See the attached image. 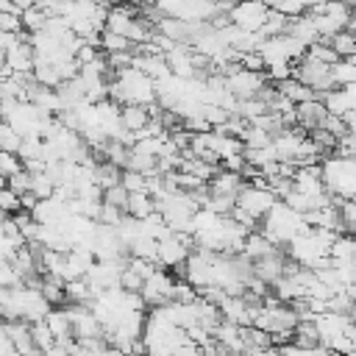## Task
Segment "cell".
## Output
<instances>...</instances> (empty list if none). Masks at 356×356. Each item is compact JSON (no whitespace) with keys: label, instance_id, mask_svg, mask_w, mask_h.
<instances>
[{"label":"cell","instance_id":"cell-1","mask_svg":"<svg viewBox=\"0 0 356 356\" xmlns=\"http://www.w3.org/2000/svg\"><path fill=\"white\" fill-rule=\"evenodd\" d=\"M323 181L331 195L345 200L356 197V156H325L323 159Z\"/></svg>","mask_w":356,"mask_h":356},{"label":"cell","instance_id":"cell-2","mask_svg":"<svg viewBox=\"0 0 356 356\" xmlns=\"http://www.w3.org/2000/svg\"><path fill=\"white\" fill-rule=\"evenodd\" d=\"M281 197L270 189V186H253V184H245L242 189H239V195H236V203L245 209V211H250L253 217H264L275 203H278Z\"/></svg>","mask_w":356,"mask_h":356},{"label":"cell","instance_id":"cell-3","mask_svg":"<svg viewBox=\"0 0 356 356\" xmlns=\"http://www.w3.org/2000/svg\"><path fill=\"white\" fill-rule=\"evenodd\" d=\"M267 81H270V75L264 70H248L242 64L231 75H225V83H228V89L236 97H253V95H259Z\"/></svg>","mask_w":356,"mask_h":356},{"label":"cell","instance_id":"cell-4","mask_svg":"<svg viewBox=\"0 0 356 356\" xmlns=\"http://www.w3.org/2000/svg\"><path fill=\"white\" fill-rule=\"evenodd\" d=\"M270 6L261 0H236V6L231 8V22H236L245 31H261L267 22Z\"/></svg>","mask_w":356,"mask_h":356},{"label":"cell","instance_id":"cell-5","mask_svg":"<svg viewBox=\"0 0 356 356\" xmlns=\"http://www.w3.org/2000/svg\"><path fill=\"white\" fill-rule=\"evenodd\" d=\"M189 253H192V248L178 234H172V236H167V239L159 242V264L161 267H170L175 273H184V264H186Z\"/></svg>","mask_w":356,"mask_h":356},{"label":"cell","instance_id":"cell-6","mask_svg":"<svg viewBox=\"0 0 356 356\" xmlns=\"http://www.w3.org/2000/svg\"><path fill=\"white\" fill-rule=\"evenodd\" d=\"M172 286H175V281L159 267L150 278H145V286H142V298H145V303L147 306H164V303H170L172 300Z\"/></svg>","mask_w":356,"mask_h":356},{"label":"cell","instance_id":"cell-7","mask_svg":"<svg viewBox=\"0 0 356 356\" xmlns=\"http://www.w3.org/2000/svg\"><path fill=\"white\" fill-rule=\"evenodd\" d=\"M325 117H328V106H325V100L312 97V100L298 103V125H303L306 131L320 128V125L325 122Z\"/></svg>","mask_w":356,"mask_h":356},{"label":"cell","instance_id":"cell-8","mask_svg":"<svg viewBox=\"0 0 356 356\" xmlns=\"http://www.w3.org/2000/svg\"><path fill=\"white\" fill-rule=\"evenodd\" d=\"M242 178H245L242 172H234V170L220 167V172L209 181V189H211V195H231V197H236V195H239V189L245 186V181H242Z\"/></svg>","mask_w":356,"mask_h":356},{"label":"cell","instance_id":"cell-9","mask_svg":"<svg viewBox=\"0 0 356 356\" xmlns=\"http://www.w3.org/2000/svg\"><path fill=\"white\" fill-rule=\"evenodd\" d=\"M3 56H6V61H8L17 72H33L36 53H33V47H31V42H28V39H22L19 44H14V47H11V50H6Z\"/></svg>","mask_w":356,"mask_h":356},{"label":"cell","instance_id":"cell-10","mask_svg":"<svg viewBox=\"0 0 356 356\" xmlns=\"http://www.w3.org/2000/svg\"><path fill=\"white\" fill-rule=\"evenodd\" d=\"M220 312L225 320H234L239 325H248L250 323V306L242 295H225V300L220 303Z\"/></svg>","mask_w":356,"mask_h":356},{"label":"cell","instance_id":"cell-11","mask_svg":"<svg viewBox=\"0 0 356 356\" xmlns=\"http://www.w3.org/2000/svg\"><path fill=\"white\" fill-rule=\"evenodd\" d=\"M156 31L167 33V36L175 39V42H189V36H192L189 19H181V17H172V14H164V17L156 22Z\"/></svg>","mask_w":356,"mask_h":356},{"label":"cell","instance_id":"cell-12","mask_svg":"<svg viewBox=\"0 0 356 356\" xmlns=\"http://www.w3.org/2000/svg\"><path fill=\"white\" fill-rule=\"evenodd\" d=\"M275 86H278V92L281 95H286L289 100H295V103H303V100H312V97H317V92L309 86V83H303L300 78H284V81H273Z\"/></svg>","mask_w":356,"mask_h":356},{"label":"cell","instance_id":"cell-13","mask_svg":"<svg viewBox=\"0 0 356 356\" xmlns=\"http://www.w3.org/2000/svg\"><path fill=\"white\" fill-rule=\"evenodd\" d=\"M147 122H150L147 106H142V103H125V106H122V125H125L128 131H139V128H145Z\"/></svg>","mask_w":356,"mask_h":356},{"label":"cell","instance_id":"cell-14","mask_svg":"<svg viewBox=\"0 0 356 356\" xmlns=\"http://www.w3.org/2000/svg\"><path fill=\"white\" fill-rule=\"evenodd\" d=\"M125 211L134 214V217H139V220H145V217H150L156 211V197L150 192H131Z\"/></svg>","mask_w":356,"mask_h":356},{"label":"cell","instance_id":"cell-15","mask_svg":"<svg viewBox=\"0 0 356 356\" xmlns=\"http://www.w3.org/2000/svg\"><path fill=\"white\" fill-rule=\"evenodd\" d=\"M95 181H97L103 189H108V186H114V184H122V167H117V164L108 161V159H100L97 167H95Z\"/></svg>","mask_w":356,"mask_h":356},{"label":"cell","instance_id":"cell-16","mask_svg":"<svg viewBox=\"0 0 356 356\" xmlns=\"http://www.w3.org/2000/svg\"><path fill=\"white\" fill-rule=\"evenodd\" d=\"M44 320H47V325L53 328L56 339H58V337H75V331H72V317H70L67 306H64V309H50Z\"/></svg>","mask_w":356,"mask_h":356},{"label":"cell","instance_id":"cell-17","mask_svg":"<svg viewBox=\"0 0 356 356\" xmlns=\"http://www.w3.org/2000/svg\"><path fill=\"white\" fill-rule=\"evenodd\" d=\"M33 78L42 83V86H58L64 78H61V72H58V67H56V61H47V58H36V64H33Z\"/></svg>","mask_w":356,"mask_h":356},{"label":"cell","instance_id":"cell-18","mask_svg":"<svg viewBox=\"0 0 356 356\" xmlns=\"http://www.w3.org/2000/svg\"><path fill=\"white\" fill-rule=\"evenodd\" d=\"M278 245H273L261 231H250L248 234V242H245V253L256 261V259H261V256H267V253H273Z\"/></svg>","mask_w":356,"mask_h":356},{"label":"cell","instance_id":"cell-19","mask_svg":"<svg viewBox=\"0 0 356 356\" xmlns=\"http://www.w3.org/2000/svg\"><path fill=\"white\" fill-rule=\"evenodd\" d=\"M331 259H356V236L350 231L337 234L331 245Z\"/></svg>","mask_w":356,"mask_h":356},{"label":"cell","instance_id":"cell-20","mask_svg":"<svg viewBox=\"0 0 356 356\" xmlns=\"http://www.w3.org/2000/svg\"><path fill=\"white\" fill-rule=\"evenodd\" d=\"M31 334H33V342H36V348H39L42 353H47V350L56 345V334H53V328L47 325V320L31 323Z\"/></svg>","mask_w":356,"mask_h":356},{"label":"cell","instance_id":"cell-21","mask_svg":"<svg viewBox=\"0 0 356 356\" xmlns=\"http://www.w3.org/2000/svg\"><path fill=\"white\" fill-rule=\"evenodd\" d=\"M306 56H312V58H317V61H325V64H337L342 56L334 50V44H331V39H317L309 50H306Z\"/></svg>","mask_w":356,"mask_h":356},{"label":"cell","instance_id":"cell-22","mask_svg":"<svg viewBox=\"0 0 356 356\" xmlns=\"http://www.w3.org/2000/svg\"><path fill=\"white\" fill-rule=\"evenodd\" d=\"M103 53H117V50H134V42L125 36V33H117V31H103V42H100Z\"/></svg>","mask_w":356,"mask_h":356},{"label":"cell","instance_id":"cell-23","mask_svg":"<svg viewBox=\"0 0 356 356\" xmlns=\"http://www.w3.org/2000/svg\"><path fill=\"white\" fill-rule=\"evenodd\" d=\"M273 139H275V136H273L270 131L259 128V125H248L245 134H242L245 147H267V145H273Z\"/></svg>","mask_w":356,"mask_h":356},{"label":"cell","instance_id":"cell-24","mask_svg":"<svg viewBox=\"0 0 356 356\" xmlns=\"http://www.w3.org/2000/svg\"><path fill=\"white\" fill-rule=\"evenodd\" d=\"M331 72H334V81H337V86H345V83H356V61H353V58H339V61L331 67Z\"/></svg>","mask_w":356,"mask_h":356},{"label":"cell","instance_id":"cell-25","mask_svg":"<svg viewBox=\"0 0 356 356\" xmlns=\"http://www.w3.org/2000/svg\"><path fill=\"white\" fill-rule=\"evenodd\" d=\"M264 111H270V106H267L259 95H253V97H239L236 114H242L245 120H253V117H259V114H264Z\"/></svg>","mask_w":356,"mask_h":356},{"label":"cell","instance_id":"cell-26","mask_svg":"<svg viewBox=\"0 0 356 356\" xmlns=\"http://www.w3.org/2000/svg\"><path fill=\"white\" fill-rule=\"evenodd\" d=\"M331 44H334V50L342 56V58H348V56H356V36L350 33V31H337L334 36H331Z\"/></svg>","mask_w":356,"mask_h":356},{"label":"cell","instance_id":"cell-27","mask_svg":"<svg viewBox=\"0 0 356 356\" xmlns=\"http://www.w3.org/2000/svg\"><path fill=\"white\" fill-rule=\"evenodd\" d=\"M47 14L39 8V6H28L25 11H22V25H25V31L28 33H33V31H42L44 25H47Z\"/></svg>","mask_w":356,"mask_h":356},{"label":"cell","instance_id":"cell-28","mask_svg":"<svg viewBox=\"0 0 356 356\" xmlns=\"http://www.w3.org/2000/svg\"><path fill=\"white\" fill-rule=\"evenodd\" d=\"M323 100H325V106H328V111H331V114H348V111H350V103H348V95H345V89H342V86H339V89L325 92V95H323Z\"/></svg>","mask_w":356,"mask_h":356},{"label":"cell","instance_id":"cell-29","mask_svg":"<svg viewBox=\"0 0 356 356\" xmlns=\"http://www.w3.org/2000/svg\"><path fill=\"white\" fill-rule=\"evenodd\" d=\"M31 192L36 197H53L56 195V181L47 172H36L33 175V184H31Z\"/></svg>","mask_w":356,"mask_h":356},{"label":"cell","instance_id":"cell-30","mask_svg":"<svg viewBox=\"0 0 356 356\" xmlns=\"http://www.w3.org/2000/svg\"><path fill=\"white\" fill-rule=\"evenodd\" d=\"M0 206H3L6 214H17V211H22V195L14 192V189L6 184L3 192H0Z\"/></svg>","mask_w":356,"mask_h":356},{"label":"cell","instance_id":"cell-31","mask_svg":"<svg viewBox=\"0 0 356 356\" xmlns=\"http://www.w3.org/2000/svg\"><path fill=\"white\" fill-rule=\"evenodd\" d=\"M25 167V161H22V156L19 153H8V150H3L0 153V172H3V178H8V175H14V172H19Z\"/></svg>","mask_w":356,"mask_h":356},{"label":"cell","instance_id":"cell-32","mask_svg":"<svg viewBox=\"0 0 356 356\" xmlns=\"http://www.w3.org/2000/svg\"><path fill=\"white\" fill-rule=\"evenodd\" d=\"M122 184L131 192H150L147 189V172H139V170H122Z\"/></svg>","mask_w":356,"mask_h":356},{"label":"cell","instance_id":"cell-33","mask_svg":"<svg viewBox=\"0 0 356 356\" xmlns=\"http://www.w3.org/2000/svg\"><path fill=\"white\" fill-rule=\"evenodd\" d=\"M120 286H122V289H131V292H142V286H145V275L125 264V267H122V275H120Z\"/></svg>","mask_w":356,"mask_h":356},{"label":"cell","instance_id":"cell-34","mask_svg":"<svg viewBox=\"0 0 356 356\" xmlns=\"http://www.w3.org/2000/svg\"><path fill=\"white\" fill-rule=\"evenodd\" d=\"M6 184L14 189V192H19V195H25V192H31V184H33V172H28L25 167L19 170V172H14V175H8L6 178Z\"/></svg>","mask_w":356,"mask_h":356},{"label":"cell","instance_id":"cell-35","mask_svg":"<svg viewBox=\"0 0 356 356\" xmlns=\"http://www.w3.org/2000/svg\"><path fill=\"white\" fill-rule=\"evenodd\" d=\"M128 197H131V189H128L125 184H114V186H108L106 195H103V200H108V203H114V206H120V209H128Z\"/></svg>","mask_w":356,"mask_h":356},{"label":"cell","instance_id":"cell-36","mask_svg":"<svg viewBox=\"0 0 356 356\" xmlns=\"http://www.w3.org/2000/svg\"><path fill=\"white\" fill-rule=\"evenodd\" d=\"M122 217H125V209H120V206H114V203H108V200H103V209H100V222H106V225H111V228H117L120 222H122Z\"/></svg>","mask_w":356,"mask_h":356},{"label":"cell","instance_id":"cell-37","mask_svg":"<svg viewBox=\"0 0 356 356\" xmlns=\"http://www.w3.org/2000/svg\"><path fill=\"white\" fill-rule=\"evenodd\" d=\"M339 211H342V222H345V231H350V234L356 236V197H353V200H342Z\"/></svg>","mask_w":356,"mask_h":356},{"label":"cell","instance_id":"cell-38","mask_svg":"<svg viewBox=\"0 0 356 356\" xmlns=\"http://www.w3.org/2000/svg\"><path fill=\"white\" fill-rule=\"evenodd\" d=\"M275 8H278L281 14H286L289 19H292V17H303V14L309 11V6H306L303 0H281Z\"/></svg>","mask_w":356,"mask_h":356},{"label":"cell","instance_id":"cell-39","mask_svg":"<svg viewBox=\"0 0 356 356\" xmlns=\"http://www.w3.org/2000/svg\"><path fill=\"white\" fill-rule=\"evenodd\" d=\"M239 64L248 67V70H267V61L261 56V50H248L239 56Z\"/></svg>","mask_w":356,"mask_h":356},{"label":"cell","instance_id":"cell-40","mask_svg":"<svg viewBox=\"0 0 356 356\" xmlns=\"http://www.w3.org/2000/svg\"><path fill=\"white\" fill-rule=\"evenodd\" d=\"M0 31H25V25H22V14L3 11V14H0Z\"/></svg>","mask_w":356,"mask_h":356},{"label":"cell","instance_id":"cell-41","mask_svg":"<svg viewBox=\"0 0 356 356\" xmlns=\"http://www.w3.org/2000/svg\"><path fill=\"white\" fill-rule=\"evenodd\" d=\"M100 53H97V44H92V42H81V47H78V53H75V58L81 61V64H89V61H95Z\"/></svg>","mask_w":356,"mask_h":356},{"label":"cell","instance_id":"cell-42","mask_svg":"<svg viewBox=\"0 0 356 356\" xmlns=\"http://www.w3.org/2000/svg\"><path fill=\"white\" fill-rule=\"evenodd\" d=\"M0 356H19V348H17V342L6 334V331H0Z\"/></svg>","mask_w":356,"mask_h":356},{"label":"cell","instance_id":"cell-43","mask_svg":"<svg viewBox=\"0 0 356 356\" xmlns=\"http://www.w3.org/2000/svg\"><path fill=\"white\" fill-rule=\"evenodd\" d=\"M303 3H306V6L312 8V6H320V3H325V0H303Z\"/></svg>","mask_w":356,"mask_h":356},{"label":"cell","instance_id":"cell-44","mask_svg":"<svg viewBox=\"0 0 356 356\" xmlns=\"http://www.w3.org/2000/svg\"><path fill=\"white\" fill-rule=\"evenodd\" d=\"M261 3H267V6H270V8H275V6H278V3H281V0H261Z\"/></svg>","mask_w":356,"mask_h":356},{"label":"cell","instance_id":"cell-45","mask_svg":"<svg viewBox=\"0 0 356 356\" xmlns=\"http://www.w3.org/2000/svg\"><path fill=\"white\" fill-rule=\"evenodd\" d=\"M342 3H348L350 8H356V0H342Z\"/></svg>","mask_w":356,"mask_h":356}]
</instances>
